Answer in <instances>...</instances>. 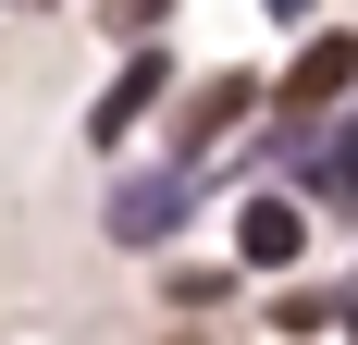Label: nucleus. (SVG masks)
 Listing matches in <instances>:
<instances>
[{
  "mask_svg": "<svg viewBox=\"0 0 358 345\" xmlns=\"http://www.w3.org/2000/svg\"><path fill=\"white\" fill-rule=\"evenodd\" d=\"M185 345H198V333H185Z\"/></svg>",
  "mask_w": 358,
  "mask_h": 345,
  "instance_id": "7",
  "label": "nucleus"
},
{
  "mask_svg": "<svg viewBox=\"0 0 358 345\" xmlns=\"http://www.w3.org/2000/svg\"><path fill=\"white\" fill-rule=\"evenodd\" d=\"M285 99H296V111H322V99H346V37H322V50H309V62L285 74Z\"/></svg>",
  "mask_w": 358,
  "mask_h": 345,
  "instance_id": "4",
  "label": "nucleus"
},
{
  "mask_svg": "<svg viewBox=\"0 0 358 345\" xmlns=\"http://www.w3.org/2000/svg\"><path fill=\"white\" fill-rule=\"evenodd\" d=\"M235 247H248L259 272H285L296 247H309V222H296V198H248V222H235Z\"/></svg>",
  "mask_w": 358,
  "mask_h": 345,
  "instance_id": "1",
  "label": "nucleus"
},
{
  "mask_svg": "<svg viewBox=\"0 0 358 345\" xmlns=\"http://www.w3.org/2000/svg\"><path fill=\"white\" fill-rule=\"evenodd\" d=\"M259 87L248 74H210V87H198V111H185V148H210V136H235V111H248Z\"/></svg>",
  "mask_w": 358,
  "mask_h": 345,
  "instance_id": "3",
  "label": "nucleus"
},
{
  "mask_svg": "<svg viewBox=\"0 0 358 345\" xmlns=\"http://www.w3.org/2000/svg\"><path fill=\"white\" fill-rule=\"evenodd\" d=\"M161 74H173V62H161V50H136V62H124V87H111V99H99V148L124 136V124H136L148 99H161Z\"/></svg>",
  "mask_w": 358,
  "mask_h": 345,
  "instance_id": "2",
  "label": "nucleus"
},
{
  "mask_svg": "<svg viewBox=\"0 0 358 345\" xmlns=\"http://www.w3.org/2000/svg\"><path fill=\"white\" fill-rule=\"evenodd\" d=\"M272 321H285V333H334V321H346V296H334V284H322V296H285V309H272Z\"/></svg>",
  "mask_w": 358,
  "mask_h": 345,
  "instance_id": "6",
  "label": "nucleus"
},
{
  "mask_svg": "<svg viewBox=\"0 0 358 345\" xmlns=\"http://www.w3.org/2000/svg\"><path fill=\"white\" fill-rule=\"evenodd\" d=\"M173 210H185V185H124V198H111V222H124V235H173Z\"/></svg>",
  "mask_w": 358,
  "mask_h": 345,
  "instance_id": "5",
  "label": "nucleus"
}]
</instances>
